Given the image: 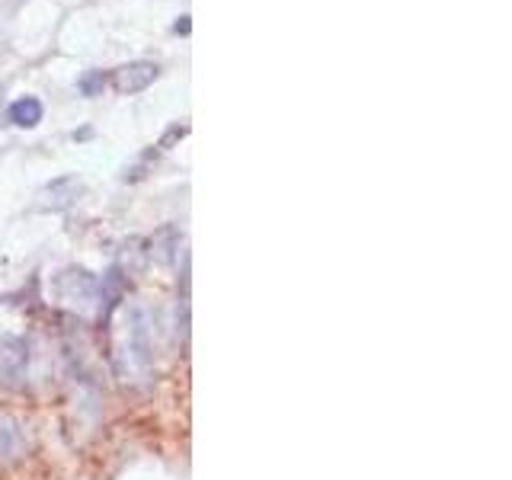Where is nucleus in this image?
Returning a JSON list of instances; mask_svg holds the SVG:
<instances>
[{"mask_svg":"<svg viewBox=\"0 0 512 480\" xmlns=\"http://www.w3.org/2000/svg\"><path fill=\"white\" fill-rule=\"evenodd\" d=\"M160 68L154 61H132V64H122L116 71V90L119 93H138V90H148L154 80H157Z\"/></svg>","mask_w":512,"mask_h":480,"instance_id":"nucleus-1","label":"nucleus"},{"mask_svg":"<svg viewBox=\"0 0 512 480\" xmlns=\"http://www.w3.org/2000/svg\"><path fill=\"white\" fill-rule=\"evenodd\" d=\"M42 103L36 100V96H23V100H16L10 106V122L20 125V128H36L42 122Z\"/></svg>","mask_w":512,"mask_h":480,"instance_id":"nucleus-2","label":"nucleus"},{"mask_svg":"<svg viewBox=\"0 0 512 480\" xmlns=\"http://www.w3.org/2000/svg\"><path fill=\"white\" fill-rule=\"evenodd\" d=\"M77 192H80V183L77 180H58V183H52L45 192H42V208H68L74 199H77Z\"/></svg>","mask_w":512,"mask_h":480,"instance_id":"nucleus-3","label":"nucleus"},{"mask_svg":"<svg viewBox=\"0 0 512 480\" xmlns=\"http://www.w3.org/2000/svg\"><path fill=\"white\" fill-rule=\"evenodd\" d=\"M103 84H106L103 74H90V77L80 80V90H84L87 96H96V93H100V87H103Z\"/></svg>","mask_w":512,"mask_h":480,"instance_id":"nucleus-4","label":"nucleus"},{"mask_svg":"<svg viewBox=\"0 0 512 480\" xmlns=\"http://www.w3.org/2000/svg\"><path fill=\"white\" fill-rule=\"evenodd\" d=\"M173 29H176V32H183V36H189V16H180Z\"/></svg>","mask_w":512,"mask_h":480,"instance_id":"nucleus-5","label":"nucleus"}]
</instances>
